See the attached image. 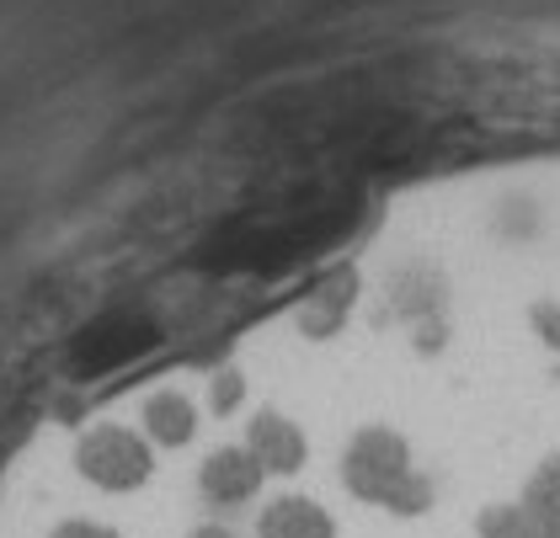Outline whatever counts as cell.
Returning <instances> with one entry per match:
<instances>
[{
    "instance_id": "cell-1",
    "label": "cell",
    "mask_w": 560,
    "mask_h": 538,
    "mask_svg": "<svg viewBox=\"0 0 560 538\" xmlns=\"http://www.w3.org/2000/svg\"><path fill=\"white\" fill-rule=\"evenodd\" d=\"M75 469L96 491L124 496V491H139L155 475V448L133 426H91L86 437L75 443Z\"/></svg>"
},
{
    "instance_id": "cell-2",
    "label": "cell",
    "mask_w": 560,
    "mask_h": 538,
    "mask_svg": "<svg viewBox=\"0 0 560 538\" xmlns=\"http://www.w3.org/2000/svg\"><path fill=\"white\" fill-rule=\"evenodd\" d=\"M406 475H417V464H411V443H406L395 426H363V432L347 443L342 480L358 501L385 506Z\"/></svg>"
},
{
    "instance_id": "cell-3",
    "label": "cell",
    "mask_w": 560,
    "mask_h": 538,
    "mask_svg": "<svg viewBox=\"0 0 560 538\" xmlns=\"http://www.w3.org/2000/svg\"><path fill=\"white\" fill-rule=\"evenodd\" d=\"M261 480H267V469L252 458L246 443L214 448V454L203 458V469H198V486H203V496L214 501V506H241V501H252L261 491Z\"/></svg>"
},
{
    "instance_id": "cell-4",
    "label": "cell",
    "mask_w": 560,
    "mask_h": 538,
    "mask_svg": "<svg viewBox=\"0 0 560 538\" xmlns=\"http://www.w3.org/2000/svg\"><path fill=\"white\" fill-rule=\"evenodd\" d=\"M246 448L267 475H300L304 458H310V443H304L300 421H289L283 411H257L252 426H246Z\"/></svg>"
},
{
    "instance_id": "cell-5",
    "label": "cell",
    "mask_w": 560,
    "mask_h": 538,
    "mask_svg": "<svg viewBox=\"0 0 560 538\" xmlns=\"http://www.w3.org/2000/svg\"><path fill=\"white\" fill-rule=\"evenodd\" d=\"M144 437L150 448H187L198 437V406L182 389H161L144 400Z\"/></svg>"
},
{
    "instance_id": "cell-6",
    "label": "cell",
    "mask_w": 560,
    "mask_h": 538,
    "mask_svg": "<svg viewBox=\"0 0 560 538\" xmlns=\"http://www.w3.org/2000/svg\"><path fill=\"white\" fill-rule=\"evenodd\" d=\"M257 538H337V517L310 496H283L261 512Z\"/></svg>"
},
{
    "instance_id": "cell-7",
    "label": "cell",
    "mask_w": 560,
    "mask_h": 538,
    "mask_svg": "<svg viewBox=\"0 0 560 538\" xmlns=\"http://www.w3.org/2000/svg\"><path fill=\"white\" fill-rule=\"evenodd\" d=\"M352 289H358V278H352V272H337L331 283H320V289L300 304V331L315 336V341H326V336L342 331L347 309H352Z\"/></svg>"
},
{
    "instance_id": "cell-8",
    "label": "cell",
    "mask_w": 560,
    "mask_h": 538,
    "mask_svg": "<svg viewBox=\"0 0 560 538\" xmlns=\"http://www.w3.org/2000/svg\"><path fill=\"white\" fill-rule=\"evenodd\" d=\"M523 506L539 523H560V454H550L523 486Z\"/></svg>"
},
{
    "instance_id": "cell-9",
    "label": "cell",
    "mask_w": 560,
    "mask_h": 538,
    "mask_svg": "<svg viewBox=\"0 0 560 538\" xmlns=\"http://www.w3.org/2000/svg\"><path fill=\"white\" fill-rule=\"evenodd\" d=\"M528 528H534V517H528L523 501H491L475 517V534L480 538H528Z\"/></svg>"
},
{
    "instance_id": "cell-10",
    "label": "cell",
    "mask_w": 560,
    "mask_h": 538,
    "mask_svg": "<svg viewBox=\"0 0 560 538\" xmlns=\"http://www.w3.org/2000/svg\"><path fill=\"white\" fill-rule=\"evenodd\" d=\"M241 400H246V373H235V369L214 373V384H209V406H214V416H235Z\"/></svg>"
},
{
    "instance_id": "cell-11",
    "label": "cell",
    "mask_w": 560,
    "mask_h": 538,
    "mask_svg": "<svg viewBox=\"0 0 560 538\" xmlns=\"http://www.w3.org/2000/svg\"><path fill=\"white\" fill-rule=\"evenodd\" d=\"M54 538H124V534H113V528H102V523H65Z\"/></svg>"
},
{
    "instance_id": "cell-12",
    "label": "cell",
    "mask_w": 560,
    "mask_h": 538,
    "mask_svg": "<svg viewBox=\"0 0 560 538\" xmlns=\"http://www.w3.org/2000/svg\"><path fill=\"white\" fill-rule=\"evenodd\" d=\"M539 331H545L560 347V309H539Z\"/></svg>"
},
{
    "instance_id": "cell-13",
    "label": "cell",
    "mask_w": 560,
    "mask_h": 538,
    "mask_svg": "<svg viewBox=\"0 0 560 538\" xmlns=\"http://www.w3.org/2000/svg\"><path fill=\"white\" fill-rule=\"evenodd\" d=\"M187 538H246V534H235V528H219V523H209V528H192Z\"/></svg>"
}]
</instances>
